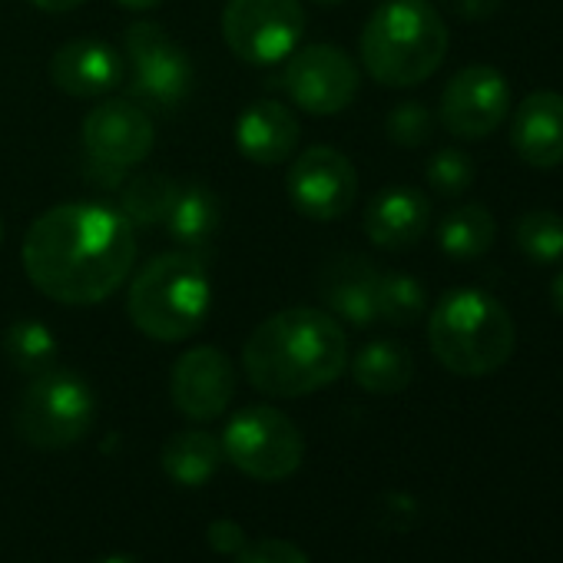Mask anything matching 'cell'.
<instances>
[{
  "label": "cell",
  "mask_w": 563,
  "mask_h": 563,
  "mask_svg": "<svg viewBox=\"0 0 563 563\" xmlns=\"http://www.w3.org/2000/svg\"><path fill=\"white\" fill-rule=\"evenodd\" d=\"M31 4L44 14H67V11H77L87 0H31Z\"/></svg>",
  "instance_id": "cell-33"
},
{
  "label": "cell",
  "mask_w": 563,
  "mask_h": 563,
  "mask_svg": "<svg viewBox=\"0 0 563 563\" xmlns=\"http://www.w3.org/2000/svg\"><path fill=\"white\" fill-rule=\"evenodd\" d=\"M424 176L438 196H461L474 183V163L461 150H441L428 159Z\"/></svg>",
  "instance_id": "cell-28"
},
{
  "label": "cell",
  "mask_w": 563,
  "mask_h": 563,
  "mask_svg": "<svg viewBox=\"0 0 563 563\" xmlns=\"http://www.w3.org/2000/svg\"><path fill=\"white\" fill-rule=\"evenodd\" d=\"M448 11H454L464 21H487L500 11V0H444Z\"/></svg>",
  "instance_id": "cell-32"
},
{
  "label": "cell",
  "mask_w": 563,
  "mask_h": 563,
  "mask_svg": "<svg viewBox=\"0 0 563 563\" xmlns=\"http://www.w3.org/2000/svg\"><path fill=\"white\" fill-rule=\"evenodd\" d=\"M235 563H309V556L289 543V540H255V543H245L242 553L235 556Z\"/></svg>",
  "instance_id": "cell-30"
},
{
  "label": "cell",
  "mask_w": 563,
  "mask_h": 563,
  "mask_svg": "<svg viewBox=\"0 0 563 563\" xmlns=\"http://www.w3.org/2000/svg\"><path fill=\"white\" fill-rule=\"evenodd\" d=\"M306 34L299 0H229L222 11V37L229 51L255 67L286 60Z\"/></svg>",
  "instance_id": "cell-8"
},
{
  "label": "cell",
  "mask_w": 563,
  "mask_h": 563,
  "mask_svg": "<svg viewBox=\"0 0 563 563\" xmlns=\"http://www.w3.org/2000/svg\"><path fill=\"white\" fill-rule=\"evenodd\" d=\"M156 130L150 113L133 100H107L84 120V150L93 166L123 173L150 156Z\"/></svg>",
  "instance_id": "cell-13"
},
{
  "label": "cell",
  "mask_w": 563,
  "mask_h": 563,
  "mask_svg": "<svg viewBox=\"0 0 563 563\" xmlns=\"http://www.w3.org/2000/svg\"><path fill=\"white\" fill-rule=\"evenodd\" d=\"M391 143L405 146V150H418L431 140V130H434V117L424 103H398L391 113H388V123H385Z\"/></svg>",
  "instance_id": "cell-29"
},
{
  "label": "cell",
  "mask_w": 563,
  "mask_h": 563,
  "mask_svg": "<svg viewBox=\"0 0 563 563\" xmlns=\"http://www.w3.org/2000/svg\"><path fill=\"white\" fill-rule=\"evenodd\" d=\"M517 249L533 262H560L563 258V216L553 209H530L514 225Z\"/></svg>",
  "instance_id": "cell-27"
},
{
  "label": "cell",
  "mask_w": 563,
  "mask_h": 563,
  "mask_svg": "<svg viewBox=\"0 0 563 563\" xmlns=\"http://www.w3.org/2000/svg\"><path fill=\"white\" fill-rule=\"evenodd\" d=\"M176 189L179 186L163 173H136L120 189V212L130 219L133 229L136 225H156L166 219Z\"/></svg>",
  "instance_id": "cell-24"
},
{
  "label": "cell",
  "mask_w": 563,
  "mask_h": 563,
  "mask_svg": "<svg viewBox=\"0 0 563 563\" xmlns=\"http://www.w3.org/2000/svg\"><path fill=\"white\" fill-rule=\"evenodd\" d=\"M510 110V87L494 67L457 70L441 93V123L457 140L490 136Z\"/></svg>",
  "instance_id": "cell-12"
},
{
  "label": "cell",
  "mask_w": 563,
  "mask_h": 563,
  "mask_svg": "<svg viewBox=\"0 0 563 563\" xmlns=\"http://www.w3.org/2000/svg\"><path fill=\"white\" fill-rule=\"evenodd\" d=\"M282 84L299 110L312 117H335L358 97L362 74L342 47L312 44L289 54Z\"/></svg>",
  "instance_id": "cell-10"
},
{
  "label": "cell",
  "mask_w": 563,
  "mask_h": 563,
  "mask_svg": "<svg viewBox=\"0 0 563 563\" xmlns=\"http://www.w3.org/2000/svg\"><path fill=\"white\" fill-rule=\"evenodd\" d=\"M169 395L176 411L189 421H216L235 395V368L225 352L212 345L189 349L173 365Z\"/></svg>",
  "instance_id": "cell-14"
},
{
  "label": "cell",
  "mask_w": 563,
  "mask_h": 563,
  "mask_svg": "<svg viewBox=\"0 0 563 563\" xmlns=\"http://www.w3.org/2000/svg\"><path fill=\"white\" fill-rule=\"evenodd\" d=\"M550 302H553V309L563 316V272H556L553 282H550Z\"/></svg>",
  "instance_id": "cell-34"
},
{
  "label": "cell",
  "mask_w": 563,
  "mask_h": 563,
  "mask_svg": "<svg viewBox=\"0 0 563 563\" xmlns=\"http://www.w3.org/2000/svg\"><path fill=\"white\" fill-rule=\"evenodd\" d=\"M126 77L123 57L103 41H70L51 60V80L67 97H103Z\"/></svg>",
  "instance_id": "cell-16"
},
{
  "label": "cell",
  "mask_w": 563,
  "mask_h": 563,
  "mask_svg": "<svg viewBox=\"0 0 563 563\" xmlns=\"http://www.w3.org/2000/svg\"><path fill=\"white\" fill-rule=\"evenodd\" d=\"M514 153L533 169H553L563 163V93L537 90L520 100L510 123Z\"/></svg>",
  "instance_id": "cell-15"
},
{
  "label": "cell",
  "mask_w": 563,
  "mask_h": 563,
  "mask_svg": "<svg viewBox=\"0 0 563 563\" xmlns=\"http://www.w3.org/2000/svg\"><path fill=\"white\" fill-rule=\"evenodd\" d=\"M286 189L306 219L335 222L352 209L358 196V173L345 153L332 146H312L289 166Z\"/></svg>",
  "instance_id": "cell-11"
},
{
  "label": "cell",
  "mask_w": 563,
  "mask_h": 563,
  "mask_svg": "<svg viewBox=\"0 0 563 563\" xmlns=\"http://www.w3.org/2000/svg\"><path fill=\"white\" fill-rule=\"evenodd\" d=\"M120 8H130V11H153V8H159L163 0H117Z\"/></svg>",
  "instance_id": "cell-35"
},
{
  "label": "cell",
  "mask_w": 563,
  "mask_h": 563,
  "mask_svg": "<svg viewBox=\"0 0 563 563\" xmlns=\"http://www.w3.org/2000/svg\"><path fill=\"white\" fill-rule=\"evenodd\" d=\"M434 358L461 378H484L504 368L517 345L510 312L481 289H451L428 319Z\"/></svg>",
  "instance_id": "cell-4"
},
{
  "label": "cell",
  "mask_w": 563,
  "mask_h": 563,
  "mask_svg": "<svg viewBox=\"0 0 563 563\" xmlns=\"http://www.w3.org/2000/svg\"><path fill=\"white\" fill-rule=\"evenodd\" d=\"M242 368L268 398H302L349 368V335L322 309H286L265 319L242 349Z\"/></svg>",
  "instance_id": "cell-2"
},
{
  "label": "cell",
  "mask_w": 563,
  "mask_h": 563,
  "mask_svg": "<svg viewBox=\"0 0 563 563\" xmlns=\"http://www.w3.org/2000/svg\"><path fill=\"white\" fill-rule=\"evenodd\" d=\"M0 239H4V222H0Z\"/></svg>",
  "instance_id": "cell-38"
},
{
  "label": "cell",
  "mask_w": 563,
  "mask_h": 563,
  "mask_svg": "<svg viewBox=\"0 0 563 563\" xmlns=\"http://www.w3.org/2000/svg\"><path fill=\"white\" fill-rule=\"evenodd\" d=\"M126 57H130V90L143 103L156 110H169L183 103L192 87L189 54L150 21H140L126 31Z\"/></svg>",
  "instance_id": "cell-9"
},
{
  "label": "cell",
  "mask_w": 563,
  "mask_h": 563,
  "mask_svg": "<svg viewBox=\"0 0 563 563\" xmlns=\"http://www.w3.org/2000/svg\"><path fill=\"white\" fill-rule=\"evenodd\" d=\"M222 441H216L209 431H179L163 444V471L186 487H199L206 484L219 464H222Z\"/></svg>",
  "instance_id": "cell-22"
},
{
  "label": "cell",
  "mask_w": 563,
  "mask_h": 563,
  "mask_svg": "<svg viewBox=\"0 0 563 563\" xmlns=\"http://www.w3.org/2000/svg\"><path fill=\"white\" fill-rule=\"evenodd\" d=\"M206 540L216 553H225V556H239L242 547L249 543L245 540V530L235 523V520H212L209 530H206Z\"/></svg>",
  "instance_id": "cell-31"
},
{
  "label": "cell",
  "mask_w": 563,
  "mask_h": 563,
  "mask_svg": "<svg viewBox=\"0 0 563 563\" xmlns=\"http://www.w3.org/2000/svg\"><path fill=\"white\" fill-rule=\"evenodd\" d=\"M352 378L368 395H398L415 378V358L401 342H372L352 362Z\"/></svg>",
  "instance_id": "cell-21"
},
{
  "label": "cell",
  "mask_w": 563,
  "mask_h": 563,
  "mask_svg": "<svg viewBox=\"0 0 563 563\" xmlns=\"http://www.w3.org/2000/svg\"><path fill=\"white\" fill-rule=\"evenodd\" d=\"M163 222H166L169 239L183 252L202 255L206 245L212 242L216 229H219V199L206 186H199V183L179 186Z\"/></svg>",
  "instance_id": "cell-20"
},
{
  "label": "cell",
  "mask_w": 563,
  "mask_h": 563,
  "mask_svg": "<svg viewBox=\"0 0 563 563\" xmlns=\"http://www.w3.org/2000/svg\"><path fill=\"white\" fill-rule=\"evenodd\" d=\"M222 454L252 481H286L302 467L306 438L289 415L268 405H252L229 421Z\"/></svg>",
  "instance_id": "cell-7"
},
{
  "label": "cell",
  "mask_w": 563,
  "mask_h": 563,
  "mask_svg": "<svg viewBox=\"0 0 563 563\" xmlns=\"http://www.w3.org/2000/svg\"><path fill=\"white\" fill-rule=\"evenodd\" d=\"M212 309V278L206 255H156L130 286L126 316L153 342H183L196 335Z\"/></svg>",
  "instance_id": "cell-5"
},
{
  "label": "cell",
  "mask_w": 563,
  "mask_h": 563,
  "mask_svg": "<svg viewBox=\"0 0 563 563\" xmlns=\"http://www.w3.org/2000/svg\"><path fill=\"white\" fill-rule=\"evenodd\" d=\"M497 225L487 206L481 202H467L451 209L441 225H438V245L444 255L451 258H481L490 245H494Z\"/></svg>",
  "instance_id": "cell-23"
},
{
  "label": "cell",
  "mask_w": 563,
  "mask_h": 563,
  "mask_svg": "<svg viewBox=\"0 0 563 563\" xmlns=\"http://www.w3.org/2000/svg\"><path fill=\"white\" fill-rule=\"evenodd\" d=\"M100 563H136L133 556H107V560H100Z\"/></svg>",
  "instance_id": "cell-36"
},
{
  "label": "cell",
  "mask_w": 563,
  "mask_h": 563,
  "mask_svg": "<svg viewBox=\"0 0 563 563\" xmlns=\"http://www.w3.org/2000/svg\"><path fill=\"white\" fill-rule=\"evenodd\" d=\"M97 418V398L90 385L60 368H47L31 378L18 401V434L41 448V451H60L77 444Z\"/></svg>",
  "instance_id": "cell-6"
},
{
  "label": "cell",
  "mask_w": 563,
  "mask_h": 563,
  "mask_svg": "<svg viewBox=\"0 0 563 563\" xmlns=\"http://www.w3.org/2000/svg\"><path fill=\"white\" fill-rule=\"evenodd\" d=\"M312 4H319V8H339L342 0H312Z\"/></svg>",
  "instance_id": "cell-37"
},
{
  "label": "cell",
  "mask_w": 563,
  "mask_h": 563,
  "mask_svg": "<svg viewBox=\"0 0 563 563\" xmlns=\"http://www.w3.org/2000/svg\"><path fill=\"white\" fill-rule=\"evenodd\" d=\"M375 309L378 322L388 325H415L428 309V292L418 278L401 272H378L375 282Z\"/></svg>",
  "instance_id": "cell-25"
},
{
  "label": "cell",
  "mask_w": 563,
  "mask_h": 563,
  "mask_svg": "<svg viewBox=\"0 0 563 563\" xmlns=\"http://www.w3.org/2000/svg\"><path fill=\"white\" fill-rule=\"evenodd\" d=\"M4 355L18 372L41 375L57 362V335L37 319H21L4 335Z\"/></svg>",
  "instance_id": "cell-26"
},
{
  "label": "cell",
  "mask_w": 563,
  "mask_h": 563,
  "mask_svg": "<svg viewBox=\"0 0 563 563\" xmlns=\"http://www.w3.org/2000/svg\"><path fill=\"white\" fill-rule=\"evenodd\" d=\"M431 222V202L415 186H388L365 209V235L378 249H411Z\"/></svg>",
  "instance_id": "cell-17"
},
{
  "label": "cell",
  "mask_w": 563,
  "mask_h": 563,
  "mask_svg": "<svg viewBox=\"0 0 563 563\" xmlns=\"http://www.w3.org/2000/svg\"><path fill=\"white\" fill-rule=\"evenodd\" d=\"M299 146V120L289 107L258 100L235 120V150L255 166L286 163Z\"/></svg>",
  "instance_id": "cell-18"
},
{
  "label": "cell",
  "mask_w": 563,
  "mask_h": 563,
  "mask_svg": "<svg viewBox=\"0 0 563 563\" xmlns=\"http://www.w3.org/2000/svg\"><path fill=\"white\" fill-rule=\"evenodd\" d=\"M375 282H378V268L368 258L345 255V258H339V262H332L325 268L322 299L335 312V319H342V322H349L355 329H368V325L378 322Z\"/></svg>",
  "instance_id": "cell-19"
},
{
  "label": "cell",
  "mask_w": 563,
  "mask_h": 563,
  "mask_svg": "<svg viewBox=\"0 0 563 563\" xmlns=\"http://www.w3.org/2000/svg\"><path fill=\"white\" fill-rule=\"evenodd\" d=\"M24 272L60 306L110 299L136 262V229L120 209L64 202L34 219L24 235Z\"/></svg>",
  "instance_id": "cell-1"
},
{
  "label": "cell",
  "mask_w": 563,
  "mask_h": 563,
  "mask_svg": "<svg viewBox=\"0 0 563 563\" xmlns=\"http://www.w3.org/2000/svg\"><path fill=\"white\" fill-rule=\"evenodd\" d=\"M448 57V27L428 0H385L362 31V64L382 87H418Z\"/></svg>",
  "instance_id": "cell-3"
}]
</instances>
